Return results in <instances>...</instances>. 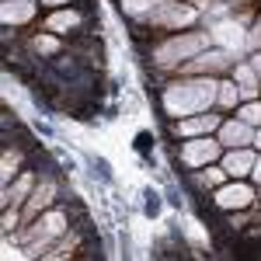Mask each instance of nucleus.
I'll list each match as a JSON object with an SVG mask.
<instances>
[{
  "instance_id": "6e6552de",
  "label": "nucleus",
  "mask_w": 261,
  "mask_h": 261,
  "mask_svg": "<svg viewBox=\"0 0 261 261\" xmlns=\"http://www.w3.org/2000/svg\"><path fill=\"white\" fill-rule=\"evenodd\" d=\"M32 11H35V7H32L28 0H7V4H4V21H7V24L28 21V18H32Z\"/></svg>"
},
{
  "instance_id": "412c9836",
  "label": "nucleus",
  "mask_w": 261,
  "mask_h": 261,
  "mask_svg": "<svg viewBox=\"0 0 261 261\" xmlns=\"http://www.w3.org/2000/svg\"><path fill=\"white\" fill-rule=\"evenodd\" d=\"M254 178H258V181H261V161H258V164H254Z\"/></svg>"
},
{
  "instance_id": "f3484780",
  "label": "nucleus",
  "mask_w": 261,
  "mask_h": 261,
  "mask_svg": "<svg viewBox=\"0 0 261 261\" xmlns=\"http://www.w3.org/2000/svg\"><path fill=\"white\" fill-rule=\"evenodd\" d=\"M28 188H32V178H21L18 185H14V192H11V195H7V199H11V202L24 199V192H28Z\"/></svg>"
},
{
  "instance_id": "1a4fd4ad",
  "label": "nucleus",
  "mask_w": 261,
  "mask_h": 261,
  "mask_svg": "<svg viewBox=\"0 0 261 261\" xmlns=\"http://www.w3.org/2000/svg\"><path fill=\"white\" fill-rule=\"evenodd\" d=\"M223 167H226V174L241 178V174H247V171L254 167V157H251L247 150H237V153H230V157H226V164H223Z\"/></svg>"
},
{
  "instance_id": "a211bd4d",
  "label": "nucleus",
  "mask_w": 261,
  "mask_h": 261,
  "mask_svg": "<svg viewBox=\"0 0 261 261\" xmlns=\"http://www.w3.org/2000/svg\"><path fill=\"white\" fill-rule=\"evenodd\" d=\"M35 49H39V53H56V39L42 35V39H35Z\"/></svg>"
},
{
  "instance_id": "f03ea898",
  "label": "nucleus",
  "mask_w": 261,
  "mask_h": 261,
  "mask_svg": "<svg viewBox=\"0 0 261 261\" xmlns=\"http://www.w3.org/2000/svg\"><path fill=\"white\" fill-rule=\"evenodd\" d=\"M199 49H205V35H181V39H171L167 45L157 49V63L161 66H174V63L195 56Z\"/></svg>"
},
{
  "instance_id": "9b49d317",
  "label": "nucleus",
  "mask_w": 261,
  "mask_h": 261,
  "mask_svg": "<svg viewBox=\"0 0 261 261\" xmlns=\"http://www.w3.org/2000/svg\"><path fill=\"white\" fill-rule=\"evenodd\" d=\"M220 119L216 115H202V119H188L181 122V136H195V133H209V129H216Z\"/></svg>"
},
{
  "instance_id": "4468645a",
  "label": "nucleus",
  "mask_w": 261,
  "mask_h": 261,
  "mask_svg": "<svg viewBox=\"0 0 261 261\" xmlns=\"http://www.w3.org/2000/svg\"><path fill=\"white\" fill-rule=\"evenodd\" d=\"M220 66H226V56L223 53H209V56L192 63V70H220Z\"/></svg>"
},
{
  "instance_id": "5701e85b",
  "label": "nucleus",
  "mask_w": 261,
  "mask_h": 261,
  "mask_svg": "<svg viewBox=\"0 0 261 261\" xmlns=\"http://www.w3.org/2000/svg\"><path fill=\"white\" fill-rule=\"evenodd\" d=\"M45 4H66V0H45Z\"/></svg>"
},
{
  "instance_id": "6ab92c4d",
  "label": "nucleus",
  "mask_w": 261,
  "mask_h": 261,
  "mask_svg": "<svg viewBox=\"0 0 261 261\" xmlns=\"http://www.w3.org/2000/svg\"><path fill=\"white\" fill-rule=\"evenodd\" d=\"M244 122H261V105H247L244 108Z\"/></svg>"
},
{
  "instance_id": "2eb2a0df",
  "label": "nucleus",
  "mask_w": 261,
  "mask_h": 261,
  "mask_svg": "<svg viewBox=\"0 0 261 261\" xmlns=\"http://www.w3.org/2000/svg\"><path fill=\"white\" fill-rule=\"evenodd\" d=\"M49 195H53V188H49V185H45V188H42V192H35V199L28 202V216H35V213H39L42 205H45V202H49Z\"/></svg>"
},
{
  "instance_id": "aec40b11",
  "label": "nucleus",
  "mask_w": 261,
  "mask_h": 261,
  "mask_svg": "<svg viewBox=\"0 0 261 261\" xmlns=\"http://www.w3.org/2000/svg\"><path fill=\"white\" fill-rule=\"evenodd\" d=\"M14 164H18V157H11V153L4 157V178H11V171H14Z\"/></svg>"
},
{
  "instance_id": "7ed1b4c3",
  "label": "nucleus",
  "mask_w": 261,
  "mask_h": 261,
  "mask_svg": "<svg viewBox=\"0 0 261 261\" xmlns=\"http://www.w3.org/2000/svg\"><path fill=\"white\" fill-rule=\"evenodd\" d=\"M150 21L161 24V28H181V24H192L195 21V11L192 7H178V4H164V7H157L150 14Z\"/></svg>"
},
{
  "instance_id": "f8f14e48",
  "label": "nucleus",
  "mask_w": 261,
  "mask_h": 261,
  "mask_svg": "<svg viewBox=\"0 0 261 261\" xmlns=\"http://www.w3.org/2000/svg\"><path fill=\"white\" fill-rule=\"evenodd\" d=\"M213 35H216L223 45H241V42H244V32L237 28V24H230V21H226V24H216Z\"/></svg>"
},
{
  "instance_id": "39448f33",
  "label": "nucleus",
  "mask_w": 261,
  "mask_h": 261,
  "mask_svg": "<svg viewBox=\"0 0 261 261\" xmlns=\"http://www.w3.org/2000/svg\"><path fill=\"white\" fill-rule=\"evenodd\" d=\"M251 199H254V195H251L247 185H230V188H220V192H216V205H220V209H244Z\"/></svg>"
},
{
  "instance_id": "20e7f679",
  "label": "nucleus",
  "mask_w": 261,
  "mask_h": 261,
  "mask_svg": "<svg viewBox=\"0 0 261 261\" xmlns=\"http://www.w3.org/2000/svg\"><path fill=\"white\" fill-rule=\"evenodd\" d=\"M220 153V146H216V140H192L185 150H181V157H185V164L188 167H199V164H209L213 157Z\"/></svg>"
},
{
  "instance_id": "4be33fe9",
  "label": "nucleus",
  "mask_w": 261,
  "mask_h": 261,
  "mask_svg": "<svg viewBox=\"0 0 261 261\" xmlns=\"http://www.w3.org/2000/svg\"><path fill=\"white\" fill-rule=\"evenodd\" d=\"M254 70H258V73H261V53H258V56H254Z\"/></svg>"
},
{
  "instance_id": "f257e3e1",
  "label": "nucleus",
  "mask_w": 261,
  "mask_h": 261,
  "mask_svg": "<svg viewBox=\"0 0 261 261\" xmlns=\"http://www.w3.org/2000/svg\"><path fill=\"white\" fill-rule=\"evenodd\" d=\"M213 98H216L213 81H185L164 91V108L171 115H192V112H202Z\"/></svg>"
},
{
  "instance_id": "423d86ee",
  "label": "nucleus",
  "mask_w": 261,
  "mask_h": 261,
  "mask_svg": "<svg viewBox=\"0 0 261 261\" xmlns=\"http://www.w3.org/2000/svg\"><path fill=\"white\" fill-rule=\"evenodd\" d=\"M220 136L226 146H244V143L251 140V129H247V122H226L220 129Z\"/></svg>"
},
{
  "instance_id": "dca6fc26",
  "label": "nucleus",
  "mask_w": 261,
  "mask_h": 261,
  "mask_svg": "<svg viewBox=\"0 0 261 261\" xmlns=\"http://www.w3.org/2000/svg\"><path fill=\"white\" fill-rule=\"evenodd\" d=\"M237 98H241V91H237L233 84H223V87H220V101H223V105H233Z\"/></svg>"
},
{
  "instance_id": "0eeeda50",
  "label": "nucleus",
  "mask_w": 261,
  "mask_h": 261,
  "mask_svg": "<svg viewBox=\"0 0 261 261\" xmlns=\"http://www.w3.org/2000/svg\"><path fill=\"white\" fill-rule=\"evenodd\" d=\"M63 226H66V216H63V213H49V216L42 220V226H35V230H32V241H45V237L60 233Z\"/></svg>"
},
{
  "instance_id": "ddd939ff",
  "label": "nucleus",
  "mask_w": 261,
  "mask_h": 261,
  "mask_svg": "<svg viewBox=\"0 0 261 261\" xmlns=\"http://www.w3.org/2000/svg\"><path fill=\"white\" fill-rule=\"evenodd\" d=\"M77 14H73V11H63V14H53V18H49V28H53V32H66V28H73V24H77Z\"/></svg>"
},
{
  "instance_id": "9d476101",
  "label": "nucleus",
  "mask_w": 261,
  "mask_h": 261,
  "mask_svg": "<svg viewBox=\"0 0 261 261\" xmlns=\"http://www.w3.org/2000/svg\"><path fill=\"white\" fill-rule=\"evenodd\" d=\"M164 4H167V0H122V11H125V14H136V18H143V14L150 18Z\"/></svg>"
},
{
  "instance_id": "b1692460",
  "label": "nucleus",
  "mask_w": 261,
  "mask_h": 261,
  "mask_svg": "<svg viewBox=\"0 0 261 261\" xmlns=\"http://www.w3.org/2000/svg\"><path fill=\"white\" fill-rule=\"evenodd\" d=\"M254 140H258V146H261V133H258V136H254Z\"/></svg>"
}]
</instances>
